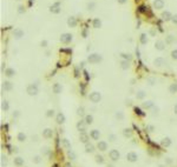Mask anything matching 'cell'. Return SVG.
Wrapping results in <instances>:
<instances>
[{"instance_id": "1", "label": "cell", "mask_w": 177, "mask_h": 167, "mask_svg": "<svg viewBox=\"0 0 177 167\" xmlns=\"http://www.w3.org/2000/svg\"><path fill=\"white\" fill-rule=\"evenodd\" d=\"M26 92L30 95H37L38 93H39V90H38V86L36 84H32V85H30V86L27 87Z\"/></svg>"}, {"instance_id": "2", "label": "cell", "mask_w": 177, "mask_h": 167, "mask_svg": "<svg viewBox=\"0 0 177 167\" xmlns=\"http://www.w3.org/2000/svg\"><path fill=\"white\" fill-rule=\"evenodd\" d=\"M90 100H91L92 103H99V100L102 99V95H100V93L99 92H92L91 94H90Z\"/></svg>"}, {"instance_id": "3", "label": "cell", "mask_w": 177, "mask_h": 167, "mask_svg": "<svg viewBox=\"0 0 177 167\" xmlns=\"http://www.w3.org/2000/svg\"><path fill=\"white\" fill-rule=\"evenodd\" d=\"M89 62H91V64H96V62H99L100 60H102V57L99 55V54H91V55H89Z\"/></svg>"}, {"instance_id": "4", "label": "cell", "mask_w": 177, "mask_h": 167, "mask_svg": "<svg viewBox=\"0 0 177 167\" xmlns=\"http://www.w3.org/2000/svg\"><path fill=\"white\" fill-rule=\"evenodd\" d=\"M109 156H110V159L112 161H117L118 159H119V156H120V154H119V152L117 150H111L110 153H109Z\"/></svg>"}, {"instance_id": "5", "label": "cell", "mask_w": 177, "mask_h": 167, "mask_svg": "<svg viewBox=\"0 0 177 167\" xmlns=\"http://www.w3.org/2000/svg\"><path fill=\"white\" fill-rule=\"evenodd\" d=\"M60 41L63 44H69L72 41V35L69 34V33H64V34H61V37H60Z\"/></svg>"}, {"instance_id": "6", "label": "cell", "mask_w": 177, "mask_h": 167, "mask_svg": "<svg viewBox=\"0 0 177 167\" xmlns=\"http://www.w3.org/2000/svg\"><path fill=\"white\" fill-rule=\"evenodd\" d=\"M126 159H128L129 161H131V162H135V161H137L138 155H137L135 152H130V153H128V154H126Z\"/></svg>"}, {"instance_id": "7", "label": "cell", "mask_w": 177, "mask_h": 167, "mask_svg": "<svg viewBox=\"0 0 177 167\" xmlns=\"http://www.w3.org/2000/svg\"><path fill=\"white\" fill-rule=\"evenodd\" d=\"M97 148H98L99 151H102V152L106 151L107 150V142L106 141H99V142L97 144Z\"/></svg>"}, {"instance_id": "8", "label": "cell", "mask_w": 177, "mask_h": 167, "mask_svg": "<svg viewBox=\"0 0 177 167\" xmlns=\"http://www.w3.org/2000/svg\"><path fill=\"white\" fill-rule=\"evenodd\" d=\"M154 7L157 8V10H161L164 7V1L163 0H155L154 1Z\"/></svg>"}, {"instance_id": "9", "label": "cell", "mask_w": 177, "mask_h": 167, "mask_svg": "<svg viewBox=\"0 0 177 167\" xmlns=\"http://www.w3.org/2000/svg\"><path fill=\"white\" fill-rule=\"evenodd\" d=\"M90 137H91L93 140H98V139H99V137H100V133H99V131L93 129V131H91V133H90Z\"/></svg>"}, {"instance_id": "10", "label": "cell", "mask_w": 177, "mask_h": 167, "mask_svg": "<svg viewBox=\"0 0 177 167\" xmlns=\"http://www.w3.org/2000/svg\"><path fill=\"white\" fill-rule=\"evenodd\" d=\"M43 135H44V138L48 139V138H52V135H53V132H52V129L46 128V129H45V131L43 132Z\"/></svg>"}, {"instance_id": "11", "label": "cell", "mask_w": 177, "mask_h": 167, "mask_svg": "<svg viewBox=\"0 0 177 167\" xmlns=\"http://www.w3.org/2000/svg\"><path fill=\"white\" fill-rule=\"evenodd\" d=\"M59 7H60V4H59V2H56L54 5L51 6L50 10H51V12H53V13H59V12H60V8H59Z\"/></svg>"}, {"instance_id": "12", "label": "cell", "mask_w": 177, "mask_h": 167, "mask_svg": "<svg viewBox=\"0 0 177 167\" xmlns=\"http://www.w3.org/2000/svg\"><path fill=\"white\" fill-rule=\"evenodd\" d=\"M67 25L70 27H75L77 25V20H76L75 16H70L69 19H67Z\"/></svg>"}, {"instance_id": "13", "label": "cell", "mask_w": 177, "mask_h": 167, "mask_svg": "<svg viewBox=\"0 0 177 167\" xmlns=\"http://www.w3.org/2000/svg\"><path fill=\"white\" fill-rule=\"evenodd\" d=\"M85 125H86L85 121H79V122L77 124V128L79 129L81 133H84V132H85Z\"/></svg>"}, {"instance_id": "14", "label": "cell", "mask_w": 177, "mask_h": 167, "mask_svg": "<svg viewBox=\"0 0 177 167\" xmlns=\"http://www.w3.org/2000/svg\"><path fill=\"white\" fill-rule=\"evenodd\" d=\"M13 85H12L10 81H5V82H2V88L5 90V91H11Z\"/></svg>"}, {"instance_id": "15", "label": "cell", "mask_w": 177, "mask_h": 167, "mask_svg": "<svg viewBox=\"0 0 177 167\" xmlns=\"http://www.w3.org/2000/svg\"><path fill=\"white\" fill-rule=\"evenodd\" d=\"M13 34H14V37H16L17 39H20L21 37H24V32H22L21 30H19V28H17V30H14V32H13Z\"/></svg>"}, {"instance_id": "16", "label": "cell", "mask_w": 177, "mask_h": 167, "mask_svg": "<svg viewBox=\"0 0 177 167\" xmlns=\"http://www.w3.org/2000/svg\"><path fill=\"white\" fill-rule=\"evenodd\" d=\"M57 122H58V124H63V122H65V115L63 113L57 114Z\"/></svg>"}, {"instance_id": "17", "label": "cell", "mask_w": 177, "mask_h": 167, "mask_svg": "<svg viewBox=\"0 0 177 167\" xmlns=\"http://www.w3.org/2000/svg\"><path fill=\"white\" fill-rule=\"evenodd\" d=\"M155 46H156V48L159 49V51H163V49H164V43H163L162 40H158V41H156Z\"/></svg>"}, {"instance_id": "18", "label": "cell", "mask_w": 177, "mask_h": 167, "mask_svg": "<svg viewBox=\"0 0 177 167\" xmlns=\"http://www.w3.org/2000/svg\"><path fill=\"white\" fill-rule=\"evenodd\" d=\"M85 151L87 152V153H92V152L95 151V147H93V145H92V144H89V142H86V145H85Z\"/></svg>"}, {"instance_id": "19", "label": "cell", "mask_w": 177, "mask_h": 167, "mask_svg": "<svg viewBox=\"0 0 177 167\" xmlns=\"http://www.w3.org/2000/svg\"><path fill=\"white\" fill-rule=\"evenodd\" d=\"M161 144H162L163 147H169V146L171 145V140H170L169 138H165V139H163V140H162Z\"/></svg>"}, {"instance_id": "20", "label": "cell", "mask_w": 177, "mask_h": 167, "mask_svg": "<svg viewBox=\"0 0 177 167\" xmlns=\"http://www.w3.org/2000/svg\"><path fill=\"white\" fill-rule=\"evenodd\" d=\"M164 64H165V61H164V59H163V58H157V59L155 60V65H156V66H158V67L163 66Z\"/></svg>"}, {"instance_id": "21", "label": "cell", "mask_w": 177, "mask_h": 167, "mask_svg": "<svg viewBox=\"0 0 177 167\" xmlns=\"http://www.w3.org/2000/svg\"><path fill=\"white\" fill-rule=\"evenodd\" d=\"M14 165H16V166H22V165H24V159H22V158H19V156L16 158V159H14Z\"/></svg>"}, {"instance_id": "22", "label": "cell", "mask_w": 177, "mask_h": 167, "mask_svg": "<svg viewBox=\"0 0 177 167\" xmlns=\"http://www.w3.org/2000/svg\"><path fill=\"white\" fill-rule=\"evenodd\" d=\"M53 92L56 94H59L60 92H61V86H60V84H54L53 85Z\"/></svg>"}, {"instance_id": "23", "label": "cell", "mask_w": 177, "mask_h": 167, "mask_svg": "<svg viewBox=\"0 0 177 167\" xmlns=\"http://www.w3.org/2000/svg\"><path fill=\"white\" fill-rule=\"evenodd\" d=\"M162 18H163V20H166V21H168V20H170V19H171V14H170V12H164V13H163V14H162Z\"/></svg>"}, {"instance_id": "24", "label": "cell", "mask_w": 177, "mask_h": 167, "mask_svg": "<svg viewBox=\"0 0 177 167\" xmlns=\"http://www.w3.org/2000/svg\"><path fill=\"white\" fill-rule=\"evenodd\" d=\"M169 91H170V93H176V92H177V82H175V84H171V85H170V87H169Z\"/></svg>"}, {"instance_id": "25", "label": "cell", "mask_w": 177, "mask_h": 167, "mask_svg": "<svg viewBox=\"0 0 177 167\" xmlns=\"http://www.w3.org/2000/svg\"><path fill=\"white\" fill-rule=\"evenodd\" d=\"M5 73H6V76H13L14 74H16V71L13 70V68H7Z\"/></svg>"}, {"instance_id": "26", "label": "cell", "mask_w": 177, "mask_h": 167, "mask_svg": "<svg viewBox=\"0 0 177 167\" xmlns=\"http://www.w3.org/2000/svg\"><path fill=\"white\" fill-rule=\"evenodd\" d=\"M120 66H122L123 70H128V68H129V61H128V60H123V61L120 62Z\"/></svg>"}, {"instance_id": "27", "label": "cell", "mask_w": 177, "mask_h": 167, "mask_svg": "<svg viewBox=\"0 0 177 167\" xmlns=\"http://www.w3.org/2000/svg\"><path fill=\"white\" fill-rule=\"evenodd\" d=\"M87 140H89V137H87V134H85V133H81L80 134V141L81 142H87Z\"/></svg>"}, {"instance_id": "28", "label": "cell", "mask_w": 177, "mask_h": 167, "mask_svg": "<svg viewBox=\"0 0 177 167\" xmlns=\"http://www.w3.org/2000/svg\"><path fill=\"white\" fill-rule=\"evenodd\" d=\"M86 122V125H90L92 124V121H93V118H92V115H86L85 117V120H84Z\"/></svg>"}, {"instance_id": "29", "label": "cell", "mask_w": 177, "mask_h": 167, "mask_svg": "<svg viewBox=\"0 0 177 167\" xmlns=\"http://www.w3.org/2000/svg\"><path fill=\"white\" fill-rule=\"evenodd\" d=\"M102 26V22L99 19H95L93 20V27H96V28H99V27Z\"/></svg>"}, {"instance_id": "30", "label": "cell", "mask_w": 177, "mask_h": 167, "mask_svg": "<svg viewBox=\"0 0 177 167\" xmlns=\"http://www.w3.org/2000/svg\"><path fill=\"white\" fill-rule=\"evenodd\" d=\"M8 107H10V106H8V103H7L6 100H4V101L1 103V108H2L4 111H7V109H8Z\"/></svg>"}, {"instance_id": "31", "label": "cell", "mask_w": 177, "mask_h": 167, "mask_svg": "<svg viewBox=\"0 0 177 167\" xmlns=\"http://www.w3.org/2000/svg\"><path fill=\"white\" fill-rule=\"evenodd\" d=\"M18 140L19 141H25L26 140V135L24 134V133H19V134H18Z\"/></svg>"}, {"instance_id": "32", "label": "cell", "mask_w": 177, "mask_h": 167, "mask_svg": "<svg viewBox=\"0 0 177 167\" xmlns=\"http://www.w3.org/2000/svg\"><path fill=\"white\" fill-rule=\"evenodd\" d=\"M152 106H154L152 101H146V103L143 104V107H144V108H151Z\"/></svg>"}, {"instance_id": "33", "label": "cell", "mask_w": 177, "mask_h": 167, "mask_svg": "<svg viewBox=\"0 0 177 167\" xmlns=\"http://www.w3.org/2000/svg\"><path fill=\"white\" fill-rule=\"evenodd\" d=\"M136 97H137V99H144L145 97V93L143 91H139L137 94H136Z\"/></svg>"}, {"instance_id": "34", "label": "cell", "mask_w": 177, "mask_h": 167, "mask_svg": "<svg viewBox=\"0 0 177 167\" xmlns=\"http://www.w3.org/2000/svg\"><path fill=\"white\" fill-rule=\"evenodd\" d=\"M140 43L143 44V45L148 43V38H146V35H145V34H142V35H140Z\"/></svg>"}, {"instance_id": "35", "label": "cell", "mask_w": 177, "mask_h": 167, "mask_svg": "<svg viewBox=\"0 0 177 167\" xmlns=\"http://www.w3.org/2000/svg\"><path fill=\"white\" fill-rule=\"evenodd\" d=\"M63 145H64L66 148H69V150L71 148V145H70V142H69L67 139H63Z\"/></svg>"}, {"instance_id": "36", "label": "cell", "mask_w": 177, "mask_h": 167, "mask_svg": "<svg viewBox=\"0 0 177 167\" xmlns=\"http://www.w3.org/2000/svg\"><path fill=\"white\" fill-rule=\"evenodd\" d=\"M96 161L98 162V164H103V162H104V159H103L102 155H96Z\"/></svg>"}, {"instance_id": "37", "label": "cell", "mask_w": 177, "mask_h": 167, "mask_svg": "<svg viewBox=\"0 0 177 167\" xmlns=\"http://www.w3.org/2000/svg\"><path fill=\"white\" fill-rule=\"evenodd\" d=\"M123 133H124V135H125V137H130V135H131V129H130V128H125Z\"/></svg>"}, {"instance_id": "38", "label": "cell", "mask_w": 177, "mask_h": 167, "mask_svg": "<svg viewBox=\"0 0 177 167\" xmlns=\"http://www.w3.org/2000/svg\"><path fill=\"white\" fill-rule=\"evenodd\" d=\"M69 158H70L71 160H75V159H76V154L72 151H69Z\"/></svg>"}, {"instance_id": "39", "label": "cell", "mask_w": 177, "mask_h": 167, "mask_svg": "<svg viewBox=\"0 0 177 167\" xmlns=\"http://www.w3.org/2000/svg\"><path fill=\"white\" fill-rule=\"evenodd\" d=\"M116 118L120 119V120H123V119H124V114L122 113V112H118V113H116Z\"/></svg>"}, {"instance_id": "40", "label": "cell", "mask_w": 177, "mask_h": 167, "mask_svg": "<svg viewBox=\"0 0 177 167\" xmlns=\"http://www.w3.org/2000/svg\"><path fill=\"white\" fill-rule=\"evenodd\" d=\"M171 57L172 59H177V49H174L171 52Z\"/></svg>"}, {"instance_id": "41", "label": "cell", "mask_w": 177, "mask_h": 167, "mask_svg": "<svg viewBox=\"0 0 177 167\" xmlns=\"http://www.w3.org/2000/svg\"><path fill=\"white\" fill-rule=\"evenodd\" d=\"M120 55H122L125 60H130V59H131V55H130V54H124L123 53V54H120Z\"/></svg>"}, {"instance_id": "42", "label": "cell", "mask_w": 177, "mask_h": 167, "mask_svg": "<svg viewBox=\"0 0 177 167\" xmlns=\"http://www.w3.org/2000/svg\"><path fill=\"white\" fill-rule=\"evenodd\" d=\"M77 113L79 114V115H83V114H84V108H83V107H79L78 109H77Z\"/></svg>"}, {"instance_id": "43", "label": "cell", "mask_w": 177, "mask_h": 167, "mask_svg": "<svg viewBox=\"0 0 177 167\" xmlns=\"http://www.w3.org/2000/svg\"><path fill=\"white\" fill-rule=\"evenodd\" d=\"M33 161L36 162V164H39V162H40V156H39V155H36L34 158H33Z\"/></svg>"}, {"instance_id": "44", "label": "cell", "mask_w": 177, "mask_h": 167, "mask_svg": "<svg viewBox=\"0 0 177 167\" xmlns=\"http://www.w3.org/2000/svg\"><path fill=\"white\" fill-rule=\"evenodd\" d=\"M93 7H95V2H90V4L87 5V10L92 11V10H93Z\"/></svg>"}, {"instance_id": "45", "label": "cell", "mask_w": 177, "mask_h": 167, "mask_svg": "<svg viewBox=\"0 0 177 167\" xmlns=\"http://www.w3.org/2000/svg\"><path fill=\"white\" fill-rule=\"evenodd\" d=\"M53 114H54V111H53V109H50V111H47L46 115H47V117H52Z\"/></svg>"}, {"instance_id": "46", "label": "cell", "mask_w": 177, "mask_h": 167, "mask_svg": "<svg viewBox=\"0 0 177 167\" xmlns=\"http://www.w3.org/2000/svg\"><path fill=\"white\" fill-rule=\"evenodd\" d=\"M18 12H19V13H24V12H25V8H24L22 6H20V7H19V10H18Z\"/></svg>"}, {"instance_id": "47", "label": "cell", "mask_w": 177, "mask_h": 167, "mask_svg": "<svg viewBox=\"0 0 177 167\" xmlns=\"http://www.w3.org/2000/svg\"><path fill=\"white\" fill-rule=\"evenodd\" d=\"M135 111H136V113H138V114H140V115H143V113L140 112V109H139V108H137V107H136V108H135Z\"/></svg>"}, {"instance_id": "48", "label": "cell", "mask_w": 177, "mask_h": 167, "mask_svg": "<svg viewBox=\"0 0 177 167\" xmlns=\"http://www.w3.org/2000/svg\"><path fill=\"white\" fill-rule=\"evenodd\" d=\"M41 46H43V47H46V46H47V41H46V40L41 41Z\"/></svg>"}, {"instance_id": "49", "label": "cell", "mask_w": 177, "mask_h": 167, "mask_svg": "<svg viewBox=\"0 0 177 167\" xmlns=\"http://www.w3.org/2000/svg\"><path fill=\"white\" fill-rule=\"evenodd\" d=\"M149 82H150V85H154V84H155V79L150 78V79H149Z\"/></svg>"}, {"instance_id": "50", "label": "cell", "mask_w": 177, "mask_h": 167, "mask_svg": "<svg viewBox=\"0 0 177 167\" xmlns=\"http://www.w3.org/2000/svg\"><path fill=\"white\" fill-rule=\"evenodd\" d=\"M166 43H169V44L172 43V38H171V37H168V39H166Z\"/></svg>"}, {"instance_id": "51", "label": "cell", "mask_w": 177, "mask_h": 167, "mask_svg": "<svg viewBox=\"0 0 177 167\" xmlns=\"http://www.w3.org/2000/svg\"><path fill=\"white\" fill-rule=\"evenodd\" d=\"M172 20H174V22H176V24H177V14L172 16Z\"/></svg>"}, {"instance_id": "52", "label": "cell", "mask_w": 177, "mask_h": 167, "mask_svg": "<svg viewBox=\"0 0 177 167\" xmlns=\"http://www.w3.org/2000/svg\"><path fill=\"white\" fill-rule=\"evenodd\" d=\"M109 139H110L111 141H113V140H115V135H113V134H111L110 137H109Z\"/></svg>"}, {"instance_id": "53", "label": "cell", "mask_w": 177, "mask_h": 167, "mask_svg": "<svg viewBox=\"0 0 177 167\" xmlns=\"http://www.w3.org/2000/svg\"><path fill=\"white\" fill-rule=\"evenodd\" d=\"M126 1H128V0H118V2H119V4H125Z\"/></svg>"}, {"instance_id": "54", "label": "cell", "mask_w": 177, "mask_h": 167, "mask_svg": "<svg viewBox=\"0 0 177 167\" xmlns=\"http://www.w3.org/2000/svg\"><path fill=\"white\" fill-rule=\"evenodd\" d=\"M13 117H19V112H18V111H16V112L13 113Z\"/></svg>"}, {"instance_id": "55", "label": "cell", "mask_w": 177, "mask_h": 167, "mask_svg": "<svg viewBox=\"0 0 177 167\" xmlns=\"http://www.w3.org/2000/svg\"><path fill=\"white\" fill-rule=\"evenodd\" d=\"M174 111H175V113L177 114V105H175V107H174Z\"/></svg>"}, {"instance_id": "56", "label": "cell", "mask_w": 177, "mask_h": 167, "mask_svg": "<svg viewBox=\"0 0 177 167\" xmlns=\"http://www.w3.org/2000/svg\"><path fill=\"white\" fill-rule=\"evenodd\" d=\"M148 128L150 129V131H154V127H152V126H149V127H148Z\"/></svg>"}, {"instance_id": "57", "label": "cell", "mask_w": 177, "mask_h": 167, "mask_svg": "<svg viewBox=\"0 0 177 167\" xmlns=\"http://www.w3.org/2000/svg\"><path fill=\"white\" fill-rule=\"evenodd\" d=\"M109 167H113V166H109Z\"/></svg>"}]
</instances>
